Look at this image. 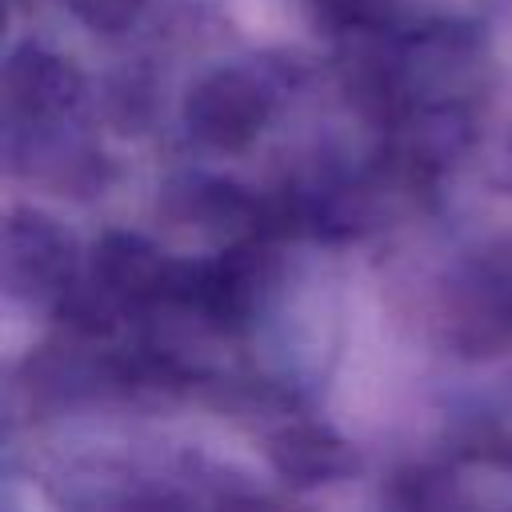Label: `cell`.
Wrapping results in <instances>:
<instances>
[{"label":"cell","instance_id":"obj_7","mask_svg":"<svg viewBox=\"0 0 512 512\" xmlns=\"http://www.w3.org/2000/svg\"><path fill=\"white\" fill-rule=\"evenodd\" d=\"M72 12L88 24V28H100V32H116L124 24H132V16L140 12L144 0H68Z\"/></svg>","mask_w":512,"mask_h":512},{"label":"cell","instance_id":"obj_4","mask_svg":"<svg viewBox=\"0 0 512 512\" xmlns=\"http://www.w3.org/2000/svg\"><path fill=\"white\" fill-rule=\"evenodd\" d=\"M268 456H272L276 472L292 484H324V480H336L356 468L352 452L332 432H324L316 424L284 428L280 436L268 440Z\"/></svg>","mask_w":512,"mask_h":512},{"label":"cell","instance_id":"obj_5","mask_svg":"<svg viewBox=\"0 0 512 512\" xmlns=\"http://www.w3.org/2000/svg\"><path fill=\"white\" fill-rule=\"evenodd\" d=\"M72 96H76V76L64 60H56L40 48H24L12 56V64H8L12 112L48 116V112H60L64 104H72Z\"/></svg>","mask_w":512,"mask_h":512},{"label":"cell","instance_id":"obj_2","mask_svg":"<svg viewBox=\"0 0 512 512\" xmlns=\"http://www.w3.org/2000/svg\"><path fill=\"white\" fill-rule=\"evenodd\" d=\"M180 272H184L180 260H168L160 248L128 232L104 236L92 256L96 288L124 304H172L180 288Z\"/></svg>","mask_w":512,"mask_h":512},{"label":"cell","instance_id":"obj_6","mask_svg":"<svg viewBox=\"0 0 512 512\" xmlns=\"http://www.w3.org/2000/svg\"><path fill=\"white\" fill-rule=\"evenodd\" d=\"M336 24H348V28H388L400 12H404V0H316Z\"/></svg>","mask_w":512,"mask_h":512},{"label":"cell","instance_id":"obj_3","mask_svg":"<svg viewBox=\"0 0 512 512\" xmlns=\"http://www.w3.org/2000/svg\"><path fill=\"white\" fill-rule=\"evenodd\" d=\"M8 284L28 296H64L72 288V240L44 216L8 224Z\"/></svg>","mask_w":512,"mask_h":512},{"label":"cell","instance_id":"obj_1","mask_svg":"<svg viewBox=\"0 0 512 512\" xmlns=\"http://www.w3.org/2000/svg\"><path fill=\"white\" fill-rule=\"evenodd\" d=\"M272 96L268 88L244 68H216L208 72L184 100L188 132L208 148H244L268 120Z\"/></svg>","mask_w":512,"mask_h":512}]
</instances>
